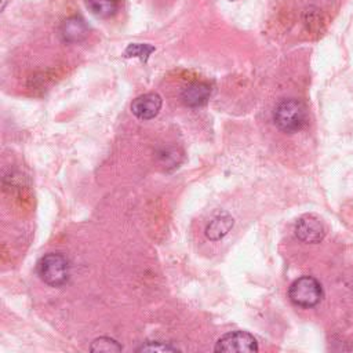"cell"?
Masks as SVG:
<instances>
[{
	"instance_id": "cell-8",
	"label": "cell",
	"mask_w": 353,
	"mask_h": 353,
	"mask_svg": "<svg viewBox=\"0 0 353 353\" xmlns=\"http://www.w3.org/2000/svg\"><path fill=\"white\" fill-rule=\"evenodd\" d=\"M211 94V88L208 84L205 83H192L188 84L181 94V98L183 101L185 105L190 106V108H197L204 105Z\"/></svg>"
},
{
	"instance_id": "cell-2",
	"label": "cell",
	"mask_w": 353,
	"mask_h": 353,
	"mask_svg": "<svg viewBox=\"0 0 353 353\" xmlns=\"http://www.w3.org/2000/svg\"><path fill=\"white\" fill-rule=\"evenodd\" d=\"M37 274L46 284L51 287H61L70 276L69 261L59 252L46 254L37 262Z\"/></svg>"
},
{
	"instance_id": "cell-1",
	"label": "cell",
	"mask_w": 353,
	"mask_h": 353,
	"mask_svg": "<svg viewBox=\"0 0 353 353\" xmlns=\"http://www.w3.org/2000/svg\"><path fill=\"white\" fill-rule=\"evenodd\" d=\"M274 124L284 132L292 134L302 130L307 121L305 105L294 98L280 101L273 112Z\"/></svg>"
},
{
	"instance_id": "cell-10",
	"label": "cell",
	"mask_w": 353,
	"mask_h": 353,
	"mask_svg": "<svg viewBox=\"0 0 353 353\" xmlns=\"http://www.w3.org/2000/svg\"><path fill=\"white\" fill-rule=\"evenodd\" d=\"M85 4L99 18H109L117 11V0H85Z\"/></svg>"
},
{
	"instance_id": "cell-4",
	"label": "cell",
	"mask_w": 353,
	"mask_h": 353,
	"mask_svg": "<svg viewBox=\"0 0 353 353\" xmlns=\"http://www.w3.org/2000/svg\"><path fill=\"white\" fill-rule=\"evenodd\" d=\"M215 352H258V343L250 332L234 331L218 339Z\"/></svg>"
},
{
	"instance_id": "cell-11",
	"label": "cell",
	"mask_w": 353,
	"mask_h": 353,
	"mask_svg": "<svg viewBox=\"0 0 353 353\" xmlns=\"http://www.w3.org/2000/svg\"><path fill=\"white\" fill-rule=\"evenodd\" d=\"M90 350H91V352H120V350H123V346L119 345V343H117L114 339H112V338L102 336V338L95 339V341L91 343Z\"/></svg>"
},
{
	"instance_id": "cell-5",
	"label": "cell",
	"mask_w": 353,
	"mask_h": 353,
	"mask_svg": "<svg viewBox=\"0 0 353 353\" xmlns=\"http://www.w3.org/2000/svg\"><path fill=\"white\" fill-rule=\"evenodd\" d=\"M295 236L303 243H320L325 236L324 223L313 214L302 215L295 223Z\"/></svg>"
},
{
	"instance_id": "cell-7",
	"label": "cell",
	"mask_w": 353,
	"mask_h": 353,
	"mask_svg": "<svg viewBox=\"0 0 353 353\" xmlns=\"http://www.w3.org/2000/svg\"><path fill=\"white\" fill-rule=\"evenodd\" d=\"M61 36L66 43H80L88 36V26L80 17H70L62 22Z\"/></svg>"
},
{
	"instance_id": "cell-3",
	"label": "cell",
	"mask_w": 353,
	"mask_h": 353,
	"mask_svg": "<svg viewBox=\"0 0 353 353\" xmlns=\"http://www.w3.org/2000/svg\"><path fill=\"white\" fill-rule=\"evenodd\" d=\"M291 302L301 307H313L323 298V288L317 279L312 276H302L292 281L288 290Z\"/></svg>"
},
{
	"instance_id": "cell-13",
	"label": "cell",
	"mask_w": 353,
	"mask_h": 353,
	"mask_svg": "<svg viewBox=\"0 0 353 353\" xmlns=\"http://www.w3.org/2000/svg\"><path fill=\"white\" fill-rule=\"evenodd\" d=\"M176 347L163 343V342H146L141 347H138V352H175Z\"/></svg>"
},
{
	"instance_id": "cell-6",
	"label": "cell",
	"mask_w": 353,
	"mask_h": 353,
	"mask_svg": "<svg viewBox=\"0 0 353 353\" xmlns=\"http://www.w3.org/2000/svg\"><path fill=\"white\" fill-rule=\"evenodd\" d=\"M161 97L156 92H148L137 97L131 103V112L141 120H150L156 117L161 109Z\"/></svg>"
},
{
	"instance_id": "cell-12",
	"label": "cell",
	"mask_w": 353,
	"mask_h": 353,
	"mask_svg": "<svg viewBox=\"0 0 353 353\" xmlns=\"http://www.w3.org/2000/svg\"><path fill=\"white\" fill-rule=\"evenodd\" d=\"M153 51L154 47L149 44H130L124 51V57H139L142 61H146Z\"/></svg>"
},
{
	"instance_id": "cell-9",
	"label": "cell",
	"mask_w": 353,
	"mask_h": 353,
	"mask_svg": "<svg viewBox=\"0 0 353 353\" xmlns=\"http://www.w3.org/2000/svg\"><path fill=\"white\" fill-rule=\"evenodd\" d=\"M232 226H233V218L230 215H228V214L218 215L205 228V236L210 240L216 241V240L222 239L223 236H226Z\"/></svg>"
}]
</instances>
